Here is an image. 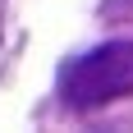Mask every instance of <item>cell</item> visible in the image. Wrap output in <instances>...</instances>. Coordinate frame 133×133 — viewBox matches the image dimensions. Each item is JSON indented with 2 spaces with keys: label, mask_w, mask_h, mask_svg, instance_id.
Returning <instances> with one entry per match:
<instances>
[{
  "label": "cell",
  "mask_w": 133,
  "mask_h": 133,
  "mask_svg": "<svg viewBox=\"0 0 133 133\" xmlns=\"http://www.w3.org/2000/svg\"><path fill=\"white\" fill-rule=\"evenodd\" d=\"M60 96L78 110L133 96V41H101L60 69Z\"/></svg>",
  "instance_id": "1"
}]
</instances>
